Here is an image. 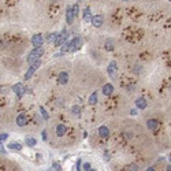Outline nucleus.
<instances>
[{
	"instance_id": "9d476101",
	"label": "nucleus",
	"mask_w": 171,
	"mask_h": 171,
	"mask_svg": "<svg viewBox=\"0 0 171 171\" xmlns=\"http://www.w3.org/2000/svg\"><path fill=\"white\" fill-rule=\"evenodd\" d=\"M101 93L104 96H111L114 93V85L112 84H106V85L101 88Z\"/></svg>"
},
{
	"instance_id": "0eeeda50",
	"label": "nucleus",
	"mask_w": 171,
	"mask_h": 171,
	"mask_svg": "<svg viewBox=\"0 0 171 171\" xmlns=\"http://www.w3.org/2000/svg\"><path fill=\"white\" fill-rule=\"evenodd\" d=\"M43 44H44L43 34L37 33V34H34V36L32 37V45L34 47V48H37V47H43Z\"/></svg>"
},
{
	"instance_id": "2eb2a0df",
	"label": "nucleus",
	"mask_w": 171,
	"mask_h": 171,
	"mask_svg": "<svg viewBox=\"0 0 171 171\" xmlns=\"http://www.w3.org/2000/svg\"><path fill=\"white\" fill-rule=\"evenodd\" d=\"M99 135L101 138H107L108 135H110V130H108L107 126H100L99 127Z\"/></svg>"
},
{
	"instance_id": "4be33fe9",
	"label": "nucleus",
	"mask_w": 171,
	"mask_h": 171,
	"mask_svg": "<svg viewBox=\"0 0 171 171\" xmlns=\"http://www.w3.org/2000/svg\"><path fill=\"white\" fill-rule=\"evenodd\" d=\"M106 49L107 51H114V40L112 39H108L106 41Z\"/></svg>"
},
{
	"instance_id": "6e6552de",
	"label": "nucleus",
	"mask_w": 171,
	"mask_h": 171,
	"mask_svg": "<svg viewBox=\"0 0 171 171\" xmlns=\"http://www.w3.org/2000/svg\"><path fill=\"white\" fill-rule=\"evenodd\" d=\"M103 22H104L103 15H92L90 23H92L95 28H101V26H103Z\"/></svg>"
},
{
	"instance_id": "e433bc0d",
	"label": "nucleus",
	"mask_w": 171,
	"mask_h": 171,
	"mask_svg": "<svg viewBox=\"0 0 171 171\" xmlns=\"http://www.w3.org/2000/svg\"><path fill=\"white\" fill-rule=\"evenodd\" d=\"M166 171H171V167H170V164L167 166V168H166Z\"/></svg>"
},
{
	"instance_id": "f3484780",
	"label": "nucleus",
	"mask_w": 171,
	"mask_h": 171,
	"mask_svg": "<svg viewBox=\"0 0 171 171\" xmlns=\"http://www.w3.org/2000/svg\"><path fill=\"white\" fill-rule=\"evenodd\" d=\"M82 18H84V21H85V22H90V19H92V11H90L89 7H86L85 10H84V15H82Z\"/></svg>"
},
{
	"instance_id": "412c9836",
	"label": "nucleus",
	"mask_w": 171,
	"mask_h": 171,
	"mask_svg": "<svg viewBox=\"0 0 171 171\" xmlns=\"http://www.w3.org/2000/svg\"><path fill=\"white\" fill-rule=\"evenodd\" d=\"M88 103H89L90 106H95V104L97 103V93H96V92H93L92 95L89 96V100H88Z\"/></svg>"
},
{
	"instance_id": "a878e982",
	"label": "nucleus",
	"mask_w": 171,
	"mask_h": 171,
	"mask_svg": "<svg viewBox=\"0 0 171 171\" xmlns=\"http://www.w3.org/2000/svg\"><path fill=\"white\" fill-rule=\"evenodd\" d=\"M71 112L74 115H79V114H81V107H79V106H73V107H71Z\"/></svg>"
},
{
	"instance_id": "c756f323",
	"label": "nucleus",
	"mask_w": 171,
	"mask_h": 171,
	"mask_svg": "<svg viewBox=\"0 0 171 171\" xmlns=\"http://www.w3.org/2000/svg\"><path fill=\"white\" fill-rule=\"evenodd\" d=\"M81 164H82L81 159H78V160H77V171H81Z\"/></svg>"
},
{
	"instance_id": "4c0bfd02",
	"label": "nucleus",
	"mask_w": 171,
	"mask_h": 171,
	"mask_svg": "<svg viewBox=\"0 0 171 171\" xmlns=\"http://www.w3.org/2000/svg\"><path fill=\"white\" fill-rule=\"evenodd\" d=\"M123 1H129V0H123Z\"/></svg>"
},
{
	"instance_id": "72a5a7b5",
	"label": "nucleus",
	"mask_w": 171,
	"mask_h": 171,
	"mask_svg": "<svg viewBox=\"0 0 171 171\" xmlns=\"http://www.w3.org/2000/svg\"><path fill=\"white\" fill-rule=\"evenodd\" d=\"M43 140H47V133H45V130L43 132Z\"/></svg>"
},
{
	"instance_id": "58836bf2",
	"label": "nucleus",
	"mask_w": 171,
	"mask_h": 171,
	"mask_svg": "<svg viewBox=\"0 0 171 171\" xmlns=\"http://www.w3.org/2000/svg\"><path fill=\"white\" fill-rule=\"evenodd\" d=\"M78 1H82V0H78Z\"/></svg>"
},
{
	"instance_id": "cd10ccee",
	"label": "nucleus",
	"mask_w": 171,
	"mask_h": 171,
	"mask_svg": "<svg viewBox=\"0 0 171 171\" xmlns=\"http://www.w3.org/2000/svg\"><path fill=\"white\" fill-rule=\"evenodd\" d=\"M52 167H54L55 171H62V166H60L59 163H56V162H55V163L52 164Z\"/></svg>"
},
{
	"instance_id": "c9c22d12",
	"label": "nucleus",
	"mask_w": 171,
	"mask_h": 171,
	"mask_svg": "<svg viewBox=\"0 0 171 171\" xmlns=\"http://www.w3.org/2000/svg\"><path fill=\"white\" fill-rule=\"evenodd\" d=\"M108 159H110V156H108V152L106 151V160H108Z\"/></svg>"
},
{
	"instance_id": "7ed1b4c3",
	"label": "nucleus",
	"mask_w": 171,
	"mask_h": 171,
	"mask_svg": "<svg viewBox=\"0 0 171 171\" xmlns=\"http://www.w3.org/2000/svg\"><path fill=\"white\" fill-rule=\"evenodd\" d=\"M40 66H41V60H40V59H39V60H36V62H33V63L30 64V67L28 68V71L25 73V79H26V81L32 78L33 74L37 71V68H39Z\"/></svg>"
},
{
	"instance_id": "5701e85b",
	"label": "nucleus",
	"mask_w": 171,
	"mask_h": 171,
	"mask_svg": "<svg viewBox=\"0 0 171 171\" xmlns=\"http://www.w3.org/2000/svg\"><path fill=\"white\" fill-rule=\"evenodd\" d=\"M40 112H41V115H43V119H44V121H48L49 115H48V112L45 111V108H44L43 106H40Z\"/></svg>"
},
{
	"instance_id": "bb28decb",
	"label": "nucleus",
	"mask_w": 171,
	"mask_h": 171,
	"mask_svg": "<svg viewBox=\"0 0 171 171\" xmlns=\"http://www.w3.org/2000/svg\"><path fill=\"white\" fill-rule=\"evenodd\" d=\"M7 138H8V134H7V133H1V134H0V144L3 143V141H6Z\"/></svg>"
},
{
	"instance_id": "f704fd0d",
	"label": "nucleus",
	"mask_w": 171,
	"mask_h": 171,
	"mask_svg": "<svg viewBox=\"0 0 171 171\" xmlns=\"http://www.w3.org/2000/svg\"><path fill=\"white\" fill-rule=\"evenodd\" d=\"M145 171H156V170H155V168H153V167H148Z\"/></svg>"
},
{
	"instance_id": "393cba45",
	"label": "nucleus",
	"mask_w": 171,
	"mask_h": 171,
	"mask_svg": "<svg viewBox=\"0 0 171 171\" xmlns=\"http://www.w3.org/2000/svg\"><path fill=\"white\" fill-rule=\"evenodd\" d=\"M125 171H138V166L137 164H129L125 168Z\"/></svg>"
},
{
	"instance_id": "a211bd4d",
	"label": "nucleus",
	"mask_w": 171,
	"mask_h": 171,
	"mask_svg": "<svg viewBox=\"0 0 171 171\" xmlns=\"http://www.w3.org/2000/svg\"><path fill=\"white\" fill-rule=\"evenodd\" d=\"M8 149L12 151H22V145L19 143H10L8 144Z\"/></svg>"
},
{
	"instance_id": "473e14b6",
	"label": "nucleus",
	"mask_w": 171,
	"mask_h": 171,
	"mask_svg": "<svg viewBox=\"0 0 171 171\" xmlns=\"http://www.w3.org/2000/svg\"><path fill=\"white\" fill-rule=\"evenodd\" d=\"M130 114H132V115H137V110H132V111H130Z\"/></svg>"
},
{
	"instance_id": "c85d7f7f",
	"label": "nucleus",
	"mask_w": 171,
	"mask_h": 171,
	"mask_svg": "<svg viewBox=\"0 0 171 171\" xmlns=\"http://www.w3.org/2000/svg\"><path fill=\"white\" fill-rule=\"evenodd\" d=\"M84 170L90 171V163H84Z\"/></svg>"
},
{
	"instance_id": "20e7f679",
	"label": "nucleus",
	"mask_w": 171,
	"mask_h": 171,
	"mask_svg": "<svg viewBox=\"0 0 171 171\" xmlns=\"http://www.w3.org/2000/svg\"><path fill=\"white\" fill-rule=\"evenodd\" d=\"M67 40H68V32L67 30H63L62 33H57L56 39H55V41H54V45L60 47L62 44H64Z\"/></svg>"
},
{
	"instance_id": "423d86ee",
	"label": "nucleus",
	"mask_w": 171,
	"mask_h": 171,
	"mask_svg": "<svg viewBox=\"0 0 171 171\" xmlns=\"http://www.w3.org/2000/svg\"><path fill=\"white\" fill-rule=\"evenodd\" d=\"M107 73L108 75H110V78L114 79L115 77H116V73H118V66H116V62H110V64H108L107 67Z\"/></svg>"
},
{
	"instance_id": "39448f33",
	"label": "nucleus",
	"mask_w": 171,
	"mask_h": 171,
	"mask_svg": "<svg viewBox=\"0 0 171 171\" xmlns=\"http://www.w3.org/2000/svg\"><path fill=\"white\" fill-rule=\"evenodd\" d=\"M12 92L17 95V97H18V99H22V97H23V95H25V92H26V88L22 85L21 82H18V84H15V85L12 86Z\"/></svg>"
},
{
	"instance_id": "f03ea898",
	"label": "nucleus",
	"mask_w": 171,
	"mask_h": 171,
	"mask_svg": "<svg viewBox=\"0 0 171 171\" xmlns=\"http://www.w3.org/2000/svg\"><path fill=\"white\" fill-rule=\"evenodd\" d=\"M44 55V48L43 47H37V48H34V49L30 52V54L28 55V57H26V62H28L29 64H32L33 62L39 60L40 57Z\"/></svg>"
},
{
	"instance_id": "2f4dec72",
	"label": "nucleus",
	"mask_w": 171,
	"mask_h": 171,
	"mask_svg": "<svg viewBox=\"0 0 171 171\" xmlns=\"http://www.w3.org/2000/svg\"><path fill=\"white\" fill-rule=\"evenodd\" d=\"M133 71H134V73H137V74H138V73L141 71V67H140V66H138V67H134V68H133Z\"/></svg>"
},
{
	"instance_id": "4468645a",
	"label": "nucleus",
	"mask_w": 171,
	"mask_h": 171,
	"mask_svg": "<svg viewBox=\"0 0 171 171\" xmlns=\"http://www.w3.org/2000/svg\"><path fill=\"white\" fill-rule=\"evenodd\" d=\"M146 127L149 129V130H156L157 127H159V121L157 119H149V121L146 122Z\"/></svg>"
},
{
	"instance_id": "f257e3e1",
	"label": "nucleus",
	"mask_w": 171,
	"mask_h": 171,
	"mask_svg": "<svg viewBox=\"0 0 171 171\" xmlns=\"http://www.w3.org/2000/svg\"><path fill=\"white\" fill-rule=\"evenodd\" d=\"M82 47V39L81 37H74L71 40H67L64 44L60 45V54L64 55L66 52H75V51L81 49Z\"/></svg>"
},
{
	"instance_id": "aec40b11",
	"label": "nucleus",
	"mask_w": 171,
	"mask_h": 171,
	"mask_svg": "<svg viewBox=\"0 0 171 171\" xmlns=\"http://www.w3.org/2000/svg\"><path fill=\"white\" fill-rule=\"evenodd\" d=\"M56 36H57V33L56 32H52V33H49V34H47V37H45V40L48 41V43H52L54 44V41H55V39H56Z\"/></svg>"
},
{
	"instance_id": "1a4fd4ad",
	"label": "nucleus",
	"mask_w": 171,
	"mask_h": 171,
	"mask_svg": "<svg viewBox=\"0 0 171 171\" xmlns=\"http://www.w3.org/2000/svg\"><path fill=\"white\" fill-rule=\"evenodd\" d=\"M15 123H17L19 127L26 126V123H28V116H26V114H19L18 116H17V119H15Z\"/></svg>"
},
{
	"instance_id": "6ab92c4d",
	"label": "nucleus",
	"mask_w": 171,
	"mask_h": 171,
	"mask_svg": "<svg viewBox=\"0 0 171 171\" xmlns=\"http://www.w3.org/2000/svg\"><path fill=\"white\" fill-rule=\"evenodd\" d=\"M25 143H26V145H28V146H36L37 145V140L33 138V137H26Z\"/></svg>"
},
{
	"instance_id": "b1692460",
	"label": "nucleus",
	"mask_w": 171,
	"mask_h": 171,
	"mask_svg": "<svg viewBox=\"0 0 171 171\" xmlns=\"http://www.w3.org/2000/svg\"><path fill=\"white\" fill-rule=\"evenodd\" d=\"M71 10H73V14H74V17L77 18L79 15V7H78V4H73L71 6Z\"/></svg>"
},
{
	"instance_id": "9b49d317",
	"label": "nucleus",
	"mask_w": 171,
	"mask_h": 171,
	"mask_svg": "<svg viewBox=\"0 0 171 171\" xmlns=\"http://www.w3.org/2000/svg\"><path fill=\"white\" fill-rule=\"evenodd\" d=\"M74 14H73V10H71V6H68L67 7V11H66V22H67L68 25H73L74 23Z\"/></svg>"
},
{
	"instance_id": "f8f14e48",
	"label": "nucleus",
	"mask_w": 171,
	"mask_h": 171,
	"mask_svg": "<svg viewBox=\"0 0 171 171\" xmlns=\"http://www.w3.org/2000/svg\"><path fill=\"white\" fill-rule=\"evenodd\" d=\"M148 103H146V99L144 97H138V99H135V107L138 108V110H145Z\"/></svg>"
},
{
	"instance_id": "dca6fc26",
	"label": "nucleus",
	"mask_w": 171,
	"mask_h": 171,
	"mask_svg": "<svg viewBox=\"0 0 171 171\" xmlns=\"http://www.w3.org/2000/svg\"><path fill=\"white\" fill-rule=\"evenodd\" d=\"M66 133H67V127H66L64 125H62V123H60V125L56 126V135H59V137H63Z\"/></svg>"
},
{
	"instance_id": "7c9ffc66",
	"label": "nucleus",
	"mask_w": 171,
	"mask_h": 171,
	"mask_svg": "<svg viewBox=\"0 0 171 171\" xmlns=\"http://www.w3.org/2000/svg\"><path fill=\"white\" fill-rule=\"evenodd\" d=\"M0 153H7V152H6V148H4L1 144H0Z\"/></svg>"
},
{
	"instance_id": "ddd939ff",
	"label": "nucleus",
	"mask_w": 171,
	"mask_h": 171,
	"mask_svg": "<svg viewBox=\"0 0 171 171\" xmlns=\"http://www.w3.org/2000/svg\"><path fill=\"white\" fill-rule=\"evenodd\" d=\"M67 81H68V73H66V71L59 73V75H57V82H59L60 85H66Z\"/></svg>"
}]
</instances>
